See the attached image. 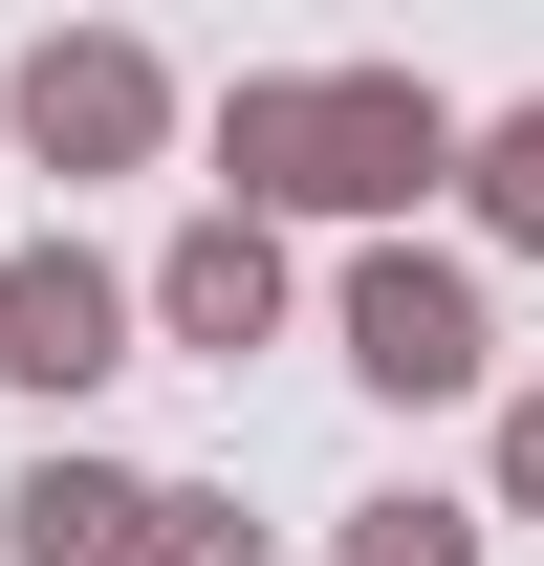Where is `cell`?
Segmentation results:
<instances>
[{"instance_id":"cell-1","label":"cell","mask_w":544,"mask_h":566,"mask_svg":"<svg viewBox=\"0 0 544 566\" xmlns=\"http://www.w3.org/2000/svg\"><path fill=\"white\" fill-rule=\"evenodd\" d=\"M218 175H240V218H393L458 175V109L414 66H262L218 87Z\"/></svg>"},{"instance_id":"cell-2","label":"cell","mask_w":544,"mask_h":566,"mask_svg":"<svg viewBox=\"0 0 544 566\" xmlns=\"http://www.w3.org/2000/svg\"><path fill=\"white\" fill-rule=\"evenodd\" d=\"M327 327H348V370H370L393 415H436V392H479V370H501V305H479V262H436V240H370Z\"/></svg>"},{"instance_id":"cell-3","label":"cell","mask_w":544,"mask_h":566,"mask_svg":"<svg viewBox=\"0 0 544 566\" xmlns=\"http://www.w3.org/2000/svg\"><path fill=\"white\" fill-rule=\"evenodd\" d=\"M0 109H22V153H44V175H153V153H175V66H153V44H109V22H87V44H22V87H0Z\"/></svg>"},{"instance_id":"cell-4","label":"cell","mask_w":544,"mask_h":566,"mask_svg":"<svg viewBox=\"0 0 544 566\" xmlns=\"http://www.w3.org/2000/svg\"><path fill=\"white\" fill-rule=\"evenodd\" d=\"M132 327H153V283L87 262V240H22V262H0V370H22L44 415H66V392H109V370H132Z\"/></svg>"},{"instance_id":"cell-5","label":"cell","mask_w":544,"mask_h":566,"mask_svg":"<svg viewBox=\"0 0 544 566\" xmlns=\"http://www.w3.org/2000/svg\"><path fill=\"white\" fill-rule=\"evenodd\" d=\"M153 327H175V349H218V370H240V349H283V218H240V197H218V218H175Z\"/></svg>"},{"instance_id":"cell-6","label":"cell","mask_w":544,"mask_h":566,"mask_svg":"<svg viewBox=\"0 0 544 566\" xmlns=\"http://www.w3.org/2000/svg\"><path fill=\"white\" fill-rule=\"evenodd\" d=\"M153 480L132 458H22V501H0V566H132Z\"/></svg>"},{"instance_id":"cell-7","label":"cell","mask_w":544,"mask_h":566,"mask_svg":"<svg viewBox=\"0 0 544 566\" xmlns=\"http://www.w3.org/2000/svg\"><path fill=\"white\" fill-rule=\"evenodd\" d=\"M327 566H479V501L393 480V501H348V545H327Z\"/></svg>"},{"instance_id":"cell-8","label":"cell","mask_w":544,"mask_h":566,"mask_svg":"<svg viewBox=\"0 0 544 566\" xmlns=\"http://www.w3.org/2000/svg\"><path fill=\"white\" fill-rule=\"evenodd\" d=\"M458 197H479V240H523V262H544V109L458 132Z\"/></svg>"},{"instance_id":"cell-9","label":"cell","mask_w":544,"mask_h":566,"mask_svg":"<svg viewBox=\"0 0 544 566\" xmlns=\"http://www.w3.org/2000/svg\"><path fill=\"white\" fill-rule=\"evenodd\" d=\"M132 566H262V523L218 480H153V523H132Z\"/></svg>"},{"instance_id":"cell-10","label":"cell","mask_w":544,"mask_h":566,"mask_svg":"<svg viewBox=\"0 0 544 566\" xmlns=\"http://www.w3.org/2000/svg\"><path fill=\"white\" fill-rule=\"evenodd\" d=\"M501 523H544V392H501Z\"/></svg>"}]
</instances>
